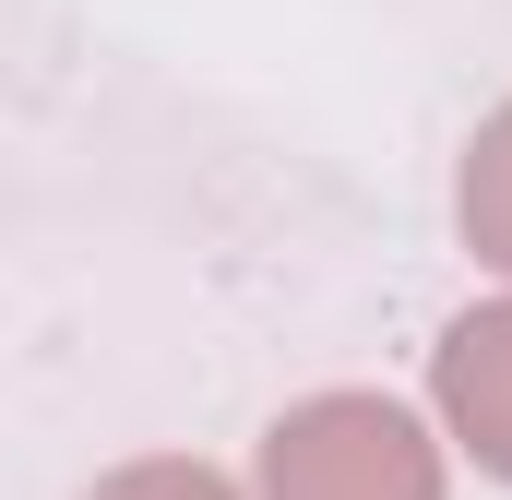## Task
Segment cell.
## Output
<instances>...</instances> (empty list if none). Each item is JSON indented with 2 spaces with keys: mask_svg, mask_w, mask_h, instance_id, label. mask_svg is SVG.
Instances as JSON below:
<instances>
[{
  "mask_svg": "<svg viewBox=\"0 0 512 500\" xmlns=\"http://www.w3.org/2000/svg\"><path fill=\"white\" fill-rule=\"evenodd\" d=\"M262 500H441V441L393 393H310L262 429Z\"/></svg>",
  "mask_w": 512,
  "mask_h": 500,
  "instance_id": "6da1fadb",
  "label": "cell"
},
{
  "mask_svg": "<svg viewBox=\"0 0 512 500\" xmlns=\"http://www.w3.org/2000/svg\"><path fill=\"white\" fill-rule=\"evenodd\" d=\"M429 393H441V429L489 465L512 489V298L489 310H465L453 334H441V358H429Z\"/></svg>",
  "mask_w": 512,
  "mask_h": 500,
  "instance_id": "7a4b0ae2",
  "label": "cell"
},
{
  "mask_svg": "<svg viewBox=\"0 0 512 500\" xmlns=\"http://www.w3.org/2000/svg\"><path fill=\"white\" fill-rule=\"evenodd\" d=\"M453 215H465V250H477L489 274H512V96L489 108V120H477V143H465Z\"/></svg>",
  "mask_w": 512,
  "mask_h": 500,
  "instance_id": "3957f363",
  "label": "cell"
},
{
  "mask_svg": "<svg viewBox=\"0 0 512 500\" xmlns=\"http://www.w3.org/2000/svg\"><path fill=\"white\" fill-rule=\"evenodd\" d=\"M84 500H239L215 465H191V453H143V465H120V477H96Z\"/></svg>",
  "mask_w": 512,
  "mask_h": 500,
  "instance_id": "277c9868",
  "label": "cell"
}]
</instances>
